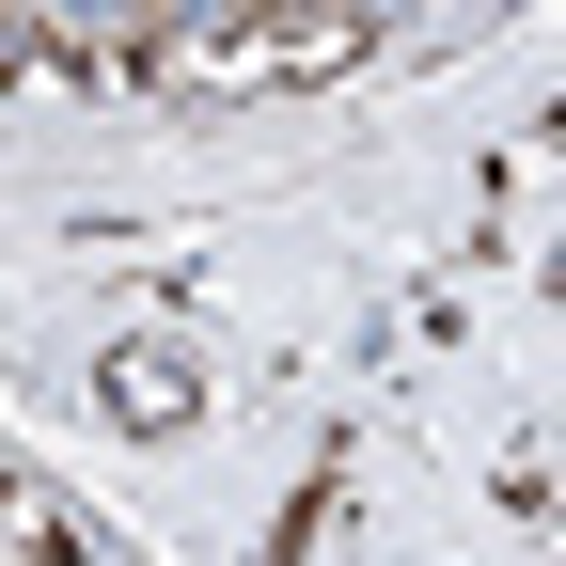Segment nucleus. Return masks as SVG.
<instances>
[{
    "label": "nucleus",
    "mask_w": 566,
    "mask_h": 566,
    "mask_svg": "<svg viewBox=\"0 0 566 566\" xmlns=\"http://www.w3.org/2000/svg\"><path fill=\"white\" fill-rule=\"evenodd\" d=\"M394 17H95V80H158V95H283V80H346L378 63Z\"/></svg>",
    "instance_id": "f257e3e1"
},
{
    "label": "nucleus",
    "mask_w": 566,
    "mask_h": 566,
    "mask_svg": "<svg viewBox=\"0 0 566 566\" xmlns=\"http://www.w3.org/2000/svg\"><path fill=\"white\" fill-rule=\"evenodd\" d=\"M111 409H126V424H189V409H205V363H189L174 331H126V346H111Z\"/></svg>",
    "instance_id": "f03ea898"
}]
</instances>
